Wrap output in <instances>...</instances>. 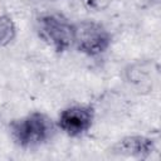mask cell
Listing matches in <instances>:
<instances>
[{
  "instance_id": "2",
  "label": "cell",
  "mask_w": 161,
  "mask_h": 161,
  "mask_svg": "<svg viewBox=\"0 0 161 161\" xmlns=\"http://www.w3.org/2000/svg\"><path fill=\"white\" fill-rule=\"evenodd\" d=\"M111 42V33L101 23L80 20L73 24V45L88 57H98L106 53Z\"/></svg>"
},
{
  "instance_id": "4",
  "label": "cell",
  "mask_w": 161,
  "mask_h": 161,
  "mask_svg": "<svg viewBox=\"0 0 161 161\" xmlns=\"http://www.w3.org/2000/svg\"><path fill=\"white\" fill-rule=\"evenodd\" d=\"M94 109L91 106L74 104L64 108L58 118V127L69 137H79L93 126Z\"/></svg>"
},
{
  "instance_id": "6",
  "label": "cell",
  "mask_w": 161,
  "mask_h": 161,
  "mask_svg": "<svg viewBox=\"0 0 161 161\" xmlns=\"http://www.w3.org/2000/svg\"><path fill=\"white\" fill-rule=\"evenodd\" d=\"M16 35V26L9 15H0V47L10 44Z\"/></svg>"
},
{
  "instance_id": "3",
  "label": "cell",
  "mask_w": 161,
  "mask_h": 161,
  "mask_svg": "<svg viewBox=\"0 0 161 161\" xmlns=\"http://www.w3.org/2000/svg\"><path fill=\"white\" fill-rule=\"evenodd\" d=\"M35 28L39 38L57 53H63L73 45V24L62 14L47 13L40 15Z\"/></svg>"
},
{
  "instance_id": "1",
  "label": "cell",
  "mask_w": 161,
  "mask_h": 161,
  "mask_svg": "<svg viewBox=\"0 0 161 161\" xmlns=\"http://www.w3.org/2000/svg\"><path fill=\"white\" fill-rule=\"evenodd\" d=\"M9 130L14 143L28 150L36 148L50 141L55 133V123L47 113L35 111L13 119Z\"/></svg>"
},
{
  "instance_id": "5",
  "label": "cell",
  "mask_w": 161,
  "mask_h": 161,
  "mask_svg": "<svg viewBox=\"0 0 161 161\" xmlns=\"http://www.w3.org/2000/svg\"><path fill=\"white\" fill-rule=\"evenodd\" d=\"M113 151L118 155L145 158L155 151V142L145 136H127L113 146Z\"/></svg>"
}]
</instances>
